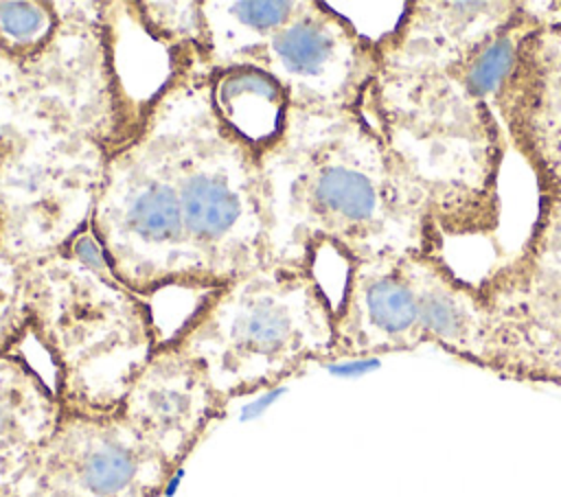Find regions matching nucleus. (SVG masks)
Masks as SVG:
<instances>
[{
  "label": "nucleus",
  "instance_id": "obj_1",
  "mask_svg": "<svg viewBox=\"0 0 561 497\" xmlns=\"http://www.w3.org/2000/svg\"><path fill=\"white\" fill-rule=\"evenodd\" d=\"M541 20L543 2L414 0L377 37L362 114L440 193L449 234L497 228L502 120Z\"/></svg>",
  "mask_w": 561,
  "mask_h": 497
},
{
  "label": "nucleus",
  "instance_id": "obj_2",
  "mask_svg": "<svg viewBox=\"0 0 561 497\" xmlns=\"http://www.w3.org/2000/svg\"><path fill=\"white\" fill-rule=\"evenodd\" d=\"M259 169L270 263L316 271L322 250L346 265L445 250L440 193L362 109L289 107Z\"/></svg>",
  "mask_w": 561,
  "mask_h": 497
},
{
  "label": "nucleus",
  "instance_id": "obj_3",
  "mask_svg": "<svg viewBox=\"0 0 561 497\" xmlns=\"http://www.w3.org/2000/svg\"><path fill=\"white\" fill-rule=\"evenodd\" d=\"M180 197L199 291H213L270 263L259 153L217 116L202 53H188L145 107Z\"/></svg>",
  "mask_w": 561,
  "mask_h": 497
},
{
  "label": "nucleus",
  "instance_id": "obj_4",
  "mask_svg": "<svg viewBox=\"0 0 561 497\" xmlns=\"http://www.w3.org/2000/svg\"><path fill=\"white\" fill-rule=\"evenodd\" d=\"M28 339L53 368L61 412L112 414L164 344L147 298L68 250L24 265Z\"/></svg>",
  "mask_w": 561,
  "mask_h": 497
},
{
  "label": "nucleus",
  "instance_id": "obj_5",
  "mask_svg": "<svg viewBox=\"0 0 561 497\" xmlns=\"http://www.w3.org/2000/svg\"><path fill=\"white\" fill-rule=\"evenodd\" d=\"M167 344L230 405L331 363L333 302L313 269L265 263L206 293Z\"/></svg>",
  "mask_w": 561,
  "mask_h": 497
},
{
  "label": "nucleus",
  "instance_id": "obj_6",
  "mask_svg": "<svg viewBox=\"0 0 561 497\" xmlns=\"http://www.w3.org/2000/svg\"><path fill=\"white\" fill-rule=\"evenodd\" d=\"M107 155L0 68V247L22 265L66 250L88 230Z\"/></svg>",
  "mask_w": 561,
  "mask_h": 497
},
{
  "label": "nucleus",
  "instance_id": "obj_7",
  "mask_svg": "<svg viewBox=\"0 0 561 497\" xmlns=\"http://www.w3.org/2000/svg\"><path fill=\"white\" fill-rule=\"evenodd\" d=\"M175 469L121 416L61 412L15 497H160Z\"/></svg>",
  "mask_w": 561,
  "mask_h": 497
},
{
  "label": "nucleus",
  "instance_id": "obj_8",
  "mask_svg": "<svg viewBox=\"0 0 561 497\" xmlns=\"http://www.w3.org/2000/svg\"><path fill=\"white\" fill-rule=\"evenodd\" d=\"M250 63L267 68L287 90L291 107L359 112L377 74V39L324 2L302 0Z\"/></svg>",
  "mask_w": 561,
  "mask_h": 497
},
{
  "label": "nucleus",
  "instance_id": "obj_9",
  "mask_svg": "<svg viewBox=\"0 0 561 497\" xmlns=\"http://www.w3.org/2000/svg\"><path fill=\"white\" fill-rule=\"evenodd\" d=\"M204 370L162 344L123 398L121 416L175 471L199 444L208 427L226 416Z\"/></svg>",
  "mask_w": 561,
  "mask_h": 497
},
{
  "label": "nucleus",
  "instance_id": "obj_10",
  "mask_svg": "<svg viewBox=\"0 0 561 497\" xmlns=\"http://www.w3.org/2000/svg\"><path fill=\"white\" fill-rule=\"evenodd\" d=\"M502 125L508 147L528 162L539 199H561V2H543Z\"/></svg>",
  "mask_w": 561,
  "mask_h": 497
},
{
  "label": "nucleus",
  "instance_id": "obj_11",
  "mask_svg": "<svg viewBox=\"0 0 561 497\" xmlns=\"http://www.w3.org/2000/svg\"><path fill=\"white\" fill-rule=\"evenodd\" d=\"M423 344L419 304L401 256L346 265L333 307L331 361L410 352Z\"/></svg>",
  "mask_w": 561,
  "mask_h": 497
},
{
  "label": "nucleus",
  "instance_id": "obj_12",
  "mask_svg": "<svg viewBox=\"0 0 561 497\" xmlns=\"http://www.w3.org/2000/svg\"><path fill=\"white\" fill-rule=\"evenodd\" d=\"M401 267L416 296L425 344L491 370L493 315L478 282L456 276L443 254H405Z\"/></svg>",
  "mask_w": 561,
  "mask_h": 497
},
{
  "label": "nucleus",
  "instance_id": "obj_13",
  "mask_svg": "<svg viewBox=\"0 0 561 497\" xmlns=\"http://www.w3.org/2000/svg\"><path fill=\"white\" fill-rule=\"evenodd\" d=\"M61 407L50 383L15 350L0 357V490H11L50 438Z\"/></svg>",
  "mask_w": 561,
  "mask_h": 497
},
{
  "label": "nucleus",
  "instance_id": "obj_14",
  "mask_svg": "<svg viewBox=\"0 0 561 497\" xmlns=\"http://www.w3.org/2000/svg\"><path fill=\"white\" fill-rule=\"evenodd\" d=\"M208 92L221 123L256 153L283 134L291 103L267 68L259 63L208 68Z\"/></svg>",
  "mask_w": 561,
  "mask_h": 497
},
{
  "label": "nucleus",
  "instance_id": "obj_15",
  "mask_svg": "<svg viewBox=\"0 0 561 497\" xmlns=\"http://www.w3.org/2000/svg\"><path fill=\"white\" fill-rule=\"evenodd\" d=\"M300 7L302 0L202 2L206 26L204 63L208 68L250 63Z\"/></svg>",
  "mask_w": 561,
  "mask_h": 497
},
{
  "label": "nucleus",
  "instance_id": "obj_16",
  "mask_svg": "<svg viewBox=\"0 0 561 497\" xmlns=\"http://www.w3.org/2000/svg\"><path fill=\"white\" fill-rule=\"evenodd\" d=\"M134 7L147 33L160 44L173 50H199L204 57L202 2H134Z\"/></svg>",
  "mask_w": 561,
  "mask_h": 497
},
{
  "label": "nucleus",
  "instance_id": "obj_17",
  "mask_svg": "<svg viewBox=\"0 0 561 497\" xmlns=\"http://www.w3.org/2000/svg\"><path fill=\"white\" fill-rule=\"evenodd\" d=\"M57 28L55 2L0 0V48L22 57L39 48Z\"/></svg>",
  "mask_w": 561,
  "mask_h": 497
},
{
  "label": "nucleus",
  "instance_id": "obj_18",
  "mask_svg": "<svg viewBox=\"0 0 561 497\" xmlns=\"http://www.w3.org/2000/svg\"><path fill=\"white\" fill-rule=\"evenodd\" d=\"M517 254L561 300V199H539L530 234Z\"/></svg>",
  "mask_w": 561,
  "mask_h": 497
},
{
  "label": "nucleus",
  "instance_id": "obj_19",
  "mask_svg": "<svg viewBox=\"0 0 561 497\" xmlns=\"http://www.w3.org/2000/svg\"><path fill=\"white\" fill-rule=\"evenodd\" d=\"M28 322L24 265L0 247V357L22 346Z\"/></svg>",
  "mask_w": 561,
  "mask_h": 497
},
{
  "label": "nucleus",
  "instance_id": "obj_20",
  "mask_svg": "<svg viewBox=\"0 0 561 497\" xmlns=\"http://www.w3.org/2000/svg\"><path fill=\"white\" fill-rule=\"evenodd\" d=\"M535 377L539 383L561 385V322H550L537 337Z\"/></svg>",
  "mask_w": 561,
  "mask_h": 497
},
{
  "label": "nucleus",
  "instance_id": "obj_21",
  "mask_svg": "<svg viewBox=\"0 0 561 497\" xmlns=\"http://www.w3.org/2000/svg\"><path fill=\"white\" fill-rule=\"evenodd\" d=\"M0 497H15L11 490H0Z\"/></svg>",
  "mask_w": 561,
  "mask_h": 497
}]
</instances>
